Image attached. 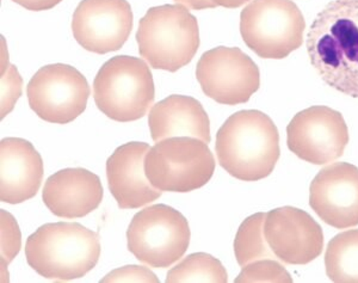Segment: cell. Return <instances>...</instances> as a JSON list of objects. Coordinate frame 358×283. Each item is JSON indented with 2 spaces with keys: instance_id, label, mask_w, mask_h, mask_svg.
<instances>
[{
  "instance_id": "cell-8",
  "label": "cell",
  "mask_w": 358,
  "mask_h": 283,
  "mask_svg": "<svg viewBox=\"0 0 358 283\" xmlns=\"http://www.w3.org/2000/svg\"><path fill=\"white\" fill-rule=\"evenodd\" d=\"M190 237L189 223L180 212L166 205H153L131 219L127 247L140 262L164 269L185 255Z\"/></svg>"
},
{
  "instance_id": "cell-20",
  "label": "cell",
  "mask_w": 358,
  "mask_h": 283,
  "mask_svg": "<svg viewBox=\"0 0 358 283\" xmlns=\"http://www.w3.org/2000/svg\"><path fill=\"white\" fill-rule=\"evenodd\" d=\"M266 213H257L245 219L234 239V254L241 268L258 259H277L264 235Z\"/></svg>"
},
{
  "instance_id": "cell-23",
  "label": "cell",
  "mask_w": 358,
  "mask_h": 283,
  "mask_svg": "<svg viewBox=\"0 0 358 283\" xmlns=\"http://www.w3.org/2000/svg\"><path fill=\"white\" fill-rule=\"evenodd\" d=\"M1 268L6 269L21 250V230L16 219L1 209Z\"/></svg>"
},
{
  "instance_id": "cell-16",
  "label": "cell",
  "mask_w": 358,
  "mask_h": 283,
  "mask_svg": "<svg viewBox=\"0 0 358 283\" xmlns=\"http://www.w3.org/2000/svg\"><path fill=\"white\" fill-rule=\"evenodd\" d=\"M102 182L83 167L57 171L45 181L42 200L59 218L78 219L96 211L102 203Z\"/></svg>"
},
{
  "instance_id": "cell-12",
  "label": "cell",
  "mask_w": 358,
  "mask_h": 283,
  "mask_svg": "<svg viewBox=\"0 0 358 283\" xmlns=\"http://www.w3.org/2000/svg\"><path fill=\"white\" fill-rule=\"evenodd\" d=\"M133 29V11L127 0H82L72 18L73 36L96 54L121 49Z\"/></svg>"
},
{
  "instance_id": "cell-17",
  "label": "cell",
  "mask_w": 358,
  "mask_h": 283,
  "mask_svg": "<svg viewBox=\"0 0 358 283\" xmlns=\"http://www.w3.org/2000/svg\"><path fill=\"white\" fill-rule=\"evenodd\" d=\"M45 174L43 160L33 144L21 138L0 142V200L10 205L36 196Z\"/></svg>"
},
{
  "instance_id": "cell-11",
  "label": "cell",
  "mask_w": 358,
  "mask_h": 283,
  "mask_svg": "<svg viewBox=\"0 0 358 283\" xmlns=\"http://www.w3.org/2000/svg\"><path fill=\"white\" fill-rule=\"evenodd\" d=\"M349 140V130L342 113L329 106L302 110L287 127L288 149L314 165H325L341 158Z\"/></svg>"
},
{
  "instance_id": "cell-22",
  "label": "cell",
  "mask_w": 358,
  "mask_h": 283,
  "mask_svg": "<svg viewBox=\"0 0 358 283\" xmlns=\"http://www.w3.org/2000/svg\"><path fill=\"white\" fill-rule=\"evenodd\" d=\"M236 283L278 282L290 283L293 279L276 259H258L245 265L234 279Z\"/></svg>"
},
{
  "instance_id": "cell-10",
  "label": "cell",
  "mask_w": 358,
  "mask_h": 283,
  "mask_svg": "<svg viewBox=\"0 0 358 283\" xmlns=\"http://www.w3.org/2000/svg\"><path fill=\"white\" fill-rule=\"evenodd\" d=\"M196 78L206 96L224 106L246 103L261 88L256 62L236 47L206 52L196 66Z\"/></svg>"
},
{
  "instance_id": "cell-4",
  "label": "cell",
  "mask_w": 358,
  "mask_h": 283,
  "mask_svg": "<svg viewBox=\"0 0 358 283\" xmlns=\"http://www.w3.org/2000/svg\"><path fill=\"white\" fill-rule=\"evenodd\" d=\"M136 41L138 53L151 67L177 72L199 50V22L183 5L155 6L138 22Z\"/></svg>"
},
{
  "instance_id": "cell-13",
  "label": "cell",
  "mask_w": 358,
  "mask_h": 283,
  "mask_svg": "<svg viewBox=\"0 0 358 283\" xmlns=\"http://www.w3.org/2000/svg\"><path fill=\"white\" fill-rule=\"evenodd\" d=\"M264 235L275 257L285 264L310 263L324 249L320 225L307 212L295 207H281L268 212Z\"/></svg>"
},
{
  "instance_id": "cell-3",
  "label": "cell",
  "mask_w": 358,
  "mask_h": 283,
  "mask_svg": "<svg viewBox=\"0 0 358 283\" xmlns=\"http://www.w3.org/2000/svg\"><path fill=\"white\" fill-rule=\"evenodd\" d=\"M101 251L97 233L78 223H45L25 243L29 265L57 282L84 277L97 265Z\"/></svg>"
},
{
  "instance_id": "cell-14",
  "label": "cell",
  "mask_w": 358,
  "mask_h": 283,
  "mask_svg": "<svg viewBox=\"0 0 358 283\" xmlns=\"http://www.w3.org/2000/svg\"><path fill=\"white\" fill-rule=\"evenodd\" d=\"M310 205L324 223L334 228L357 226V166L344 162L325 166L310 183Z\"/></svg>"
},
{
  "instance_id": "cell-26",
  "label": "cell",
  "mask_w": 358,
  "mask_h": 283,
  "mask_svg": "<svg viewBox=\"0 0 358 283\" xmlns=\"http://www.w3.org/2000/svg\"><path fill=\"white\" fill-rule=\"evenodd\" d=\"M13 1L30 11H45L60 4L62 0H13Z\"/></svg>"
},
{
  "instance_id": "cell-6",
  "label": "cell",
  "mask_w": 358,
  "mask_h": 283,
  "mask_svg": "<svg viewBox=\"0 0 358 283\" xmlns=\"http://www.w3.org/2000/svg\"><path fill=\"white\" fill-rule=\"evenodd\" d=\"M215 166L207 142L192 137L164 139L145 158L147 179L159 191L170 193L200 189L212 179Z\"/></svg>"
},
{
  "instance_id": "cell-9",
  "label": "cell",
  "mask_w": 358,
  "mask_h": 283,
  "mask_svg": "<svg viewBox=\"0 0 358 283\" xmlns=\"http://www.w3.org/2000/svg\"><path fill=\"white\" fill-rule=\"evenodd\" d=\"M91 90L76 67L53 64L38 69L27 86L29 106L49 123L67 125L85 111Z\"/></svg>"
},
{
  "instance_id": "cell-2",
  "label": "cell",
  "mask_w": 358,
  "mask_h": 283,
  "mask_svg": "<svg viewBox=\"0 0 358 283\" xmlns=\"http://www.w3.org/2000/svg\"><path fill=\"white\" fill-rule=\"evenodd\" d=\"M221 167L236 179L257 182L273 174L281 149L276 125L259 110H241L226 120L216 134Z\"/></svg>"
},
{
  "instance_id": "cell-15",
  "label": "cell",
  "mask_w": 358,
  "mask_h": 283,
  "mask_svg": "<svg viewBox=\"0 0 358 283\" xmlns=\"http://www.w3.org/2000/svg\"><path fill=\"white\" fill-rule=\"evenodd\" d=\"M150 149L146 142H128L117 147L106 160L109 189L121 209L141 208L163 194L145 174V158Z\"/></svg>"
},
{
  "instance_id": "cell-7",
  "label": "cell",
  "mask_w": 358,
  "mask_h": 283,
  "mask_svg": "<svg viewBox=\"0 0 358 283\" xmlns=\"http://www.w3.org/2000/svg\"><path fill=\"white\" fill-rule=\"evenodd\" d=\"M306 20L292 0H252L241 13L245 45L263 59H285L303 42Z\"/></svg>"
},
{
  "instance_id": "cell-27",
  "label": "cell",
  "mask_w": 358,
  "mask_h": 283,
  "mask_svg": "<svg viewBox=\"0 0 358 283\" xmlns=\"http://www.w3.org/2000/svg\"><path fill=\"white\" fill-rule=\"evenodd\" d=\"M176 3L182 4L187 8L192 10H206V8H215L216 5L212 0H175Z\"/></svg>"
},
{
  "instance_id": "cell-5",
  "label": "cell",
  "mask_w": 358,
  "mask_h": 283,
  "mask_svg": "<svg viewBox=\"0 0 358 283\" xmlns=\"http://www.w3.org/2000/svg\"><path fill=\"white\" fill-rule=\"evenodd\" d=\"M94 98L98 109L114 121L140 120L155 102L151 69L138 57H111L94 78Z\"/></svg>"
},
{
  "instance_id": "cell-1",
  "label": "cell",
  "mask_w": 358,
  "mask_h": 283,
  "mask_svg": "<svg viewBox=\"0 0 358 283\" xmlns=\"http://www.w3.org/2000/svg\"><path fill=\"white\" fill-rule=\"evenodd\" d=\"M310 64L327 85L358 98V0H332L307 35Z\"/></svg>"
},
{
  "instance_id": "cell-18",
  "label": "cell",
  "mask_w": 358,
  "mask_h": 283,
  "mask_svg": "<svg viewBox=\"0 0 358 283\" xmlns=\"http://www.w3.org/2000/svg\"><path fill=\"white\" fill-rule=\"evenodd\" d=\"M148 125L153 142L173 137H192L209 144L210 121L200 102L182 95H172L152 106Z\"/></svg>"
},
{
  "instance_id": "cell-28",
  "label": "cell",
  "mask_w": 358,
  "mask_h": 283,
  "mask_svg": "<svg viewBox=\"0 0 358 283\" xmlns=\"http://www.w3.org/2000/svg\"><path fill=\"white\" fill-rule=\"evenodd\" d=\"M213 3L217 6H222L226 8H238L248 3L250 0H212Z\"/></svg>"
},
{
  "instance_id": "cell-24",
  "label": "cell",
  "mask_w": 358,
  "mask_h": 283,
  "mask_svg": "<svg viewBox=\"0 0 358 283\" xmlns=\"http://www.w3.org/2000/svg\"><path fill=\"white\" fill-rule=\"evenodd\" d=\"M22 92V78L16 66L10 65L1 78V118H4L16 104Z\"/></svg>"
},
{
  "instance_id": "cell-19",
  "label": "cell",
  "mask_w": 358,
  "mask_h": 283,
  "mask_svg": "<svg viewBox=\"0 0 358 283\" xmlns=\"http://www.w3.org/2000/svg\"><path fill=\"white\" fill-rule=\"evenodd\" d=\"M325 268L332 282L358 283V230H345L331 239Z\"/></svg>"
},
{
  "instance_id": "cell-25",
  "label": "cell",
  "mask_w": 358,
  "mask_h": 283,
  "mask_svg": "<svg viewBox=\"0 0 358 283\" xmlns=\"http://www.w3.org/2000/svg\"><path fill=\"white\" fill-rule=\"evenodd\" d=\"M101 282H159V279L153 271L141 265H127L111 271Z\"/></svg>"
},
{
  "instance_id": "cell-21",
  "label": "cell",
  "mask_w": 358,
  "mask_h": 283,
  "mask_svg": "<svg viewBox=\"0 0 358 283\" xmlns=\"http://www.w3.org/2000/svg\"><path fill=\"white\" fill-rule=\"evenodd\" d=\"M228 274L219 259L204 252L187 256L167 272L166 283H226Z\"/></svg>"
}]
</instances>
